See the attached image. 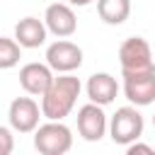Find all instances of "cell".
Listing matches in <instances>:
<instances>
[{"mask_svg":"<svg viewBox=\"0 0 155 155\" xmlns=\"http://www.w3.org/2000/svg\"><path fill=\"white\" fill-rule=\"evenodd\" d=\"M12 126H0V153L10 155L12 153Z\"/></svg>","mask_w":155,"mask_h":155,"instance_id":"9a60e30c","label":"cell"},{"mask_svg":"<svg viewBox=\"0 0 155 155\" xmlns=\"http://www.w3.org/2000/svg\"><path fill=\"white\" fill-rule=\"evenodd\" d=\"M85 92H87V99L94 102V104H111L119 94V82L114 75L109 73H94L87 78V85H85Z\"/></svg>","mask_w":155,"mask_h":155,"instance_id":"8fae6325","label":"cell"},{"mask_svg":"<svg viewBox=\"0 0 155 155\" xmlns=\"http://www.w3.org/2000/svg\"><path fill=\"white\" fill-rule=\"evenodd\" d=\"M82 92V82L80 78H75L73 73H58V78H53L51 87L41 94V111H44V119H51V121H63L78 97Z\"/></svg>","mask_w":155,"mask_h":155,"instance_id":"6da1fadb","label":"cell"},{"mask_svg":"<svg viewBox=\"0 0 155 155\" xmlns=\"http://www.w3.org/2000/svg\"><path fill=\"white\" fill-rule=\"evenodd\" d=\"M44 22L48 27V31L58 39H68L75 34L78 29V17L70 7V2H53L46 7L44 12Z\"/></svg>","mask_w":155,"mask_h":155,"instance_id":"9c48e42d","label":"cell"},{"mask_svg":"<svg viewBox=\"0 0 155 155\" xmlns=\"http://www.w3.org/2000/svg\"><path fill=\"white\" fill-rule=\"evenodd\" d=\"M78 133L82 140L87 143H97L104 138V133L109 131V121H107V114H104V107L102 104H94V102H87L78 109Z\"/></svg>","mask_w":155,"mask_h":155,"instance_id":"5b68a950","label":"cell"},{"mask_svg":"<svg viewBox=\"0 0 155 155\" xmlns=\"http://www.w3.org/2000/svg\"><path fill=\"white\" fill-rule=\"evenodd\" d=\"M46 63L53 73H73L82 65V48L68 39H58L46 48Z\"/></svg>","mask_w":155,"mask_h":155,"instance_id":"ba28073f","label":"cell"},{"mask_svg":"<svg viewBox=\"0 0 155 155\" xmlns=\"http://www.w3.org/2000/svg\"><path fill=\"white\" fill-rule=\"evenodd\" d=\"M46 36H48V27L44 19L24 17L15 24V39L22 44V48H39L46 44Z\"/></svg>","mask_w":155,"mask_h":155,"instance_id":"7c38bea8","label":"cell"},{"mask_svg":"<svg viewBox=\"0 0 155 155\" xmlns=\"http://www.w3.org/2000/svg\"><path fill=\"white\" fill-rule=\"evenodd\" d=\"M124 78V94L136 107H148L155 102V68L138 70V73H121Z\"/></svg>","mask_w":155,"mask_h":155,"instance_id":"8992f818","label":"cell"},{"mask_svg":"<svg viewBox=\"0 0 155 155\" xmlns=\"http://www.w3.org/2000/svg\"><path fill=\"white\" fill-rule=\"evenodd\" d=\"M97 15L104 24L119 27L131 15V0H97Z\"/></svg>","mask_w":155,"mask_h":155,"instance_id":"4fadbf2b","label":"cell"},{"mask_svg":"<svg viewBox=\"0 0 155 155\" xmlns=\"http://www.w3.org/2000/svg\"><path fill=\"white\" fill-rule=\"evenodd\" d=\"M65 2H70V5H75V7H87L92 0H65Z\"/></svg>","mask_w":155,"mask_h":155,"instance_id":"e0dca14e","label":"cell"},{"mask_svg":"<svg viewBox=\"0 0 155 155\" xmlns=\"http://www.w3.org/2000/svg\"><path fill=\"white\" fill-rule=\"evenodd\" d=\"M126 153H128V155H136V153L155 155V148H153V145H145V143H138V140H133L131 145H126Z\"/></svg>","mask_w":155,"mask_h":155,"instance_id":"2e32d148","label":"cell"},{"mask_svg":"<svg viewBox=\"0 0 155 155\" xmlns=\"http://www.w3.org/2000/svg\"><path fill=\"white\" fill-rule=\"evenodd\" d=\"M53 68L48 63H27L19 68V85L27 94L41 97L53 82Z\"/></svg>","mask_w":155,"mask_h":155,"instance_id":"30bf717a","label":"cell"},{"mask_svg":"<svg viewBox=\"0 0 155 155\" xmlns=\"http://www.w3.org/2000/svg\"><path fill=\"white\" fill-rule=\"evenodd\" d=\"M44 116L41 104H36L31 97H17L10 102L7 121L15 128V133H34L39 128V119Z\"/></svg>","mask_w":155,"mask_h":155,"instance_id":"52a82bcc","label":"cell"},{"mask_svg":"<svg viewBox=\"0 0 155 155\" xmlns=\"http://www.w3.org/2000/svg\"><path fill=\"white\" fill-rule=\"evenodd\" d=\"M34 148L41 155H65L73 148V131L63 121L48 119L34 131Z\"/></svg>","mask_w":155,"mask_h":155,"instance_id":"3957f363","label":"cell"},{"mask_svg":"<svg viewBox=\"0 0 155 155\" xmlns=\"http://www.w3.org/2000/svg\"><path fill=\"white\" fill-rule=\"evenodd\" d=\"M153 128H155V114H153Z\"/></svg>","mask_w":155,"mask_h":155,"instance_id":"ac0fdd59","label":"cell"},{"mask_svg":"<svg viewBox=\"0 0 155 155\" xmlns=\"http://www.w3.org/2000/svg\"><path fill=\"white\" fill-rule=\"evenodd\" d=\"M22 58V44L17 39H10V36H2L0 39V68L2 70H10L19 63Z\"/></svg>","mask_w":155,"mask_h":155,"instance_id":"5bb4252c","label":"cell"},{"mask_svg":"<svg viewBox=\"0 0 155 155\" xmlns=\"http://www.w3.org/2000/svg\"><path fill=\"white\" fill-rule=\"evenodd\" d=\"M143 114L138 111L136 104H126L119 107L111 119H109V136L116 145H131L133 140H138L143 136Z\"/></svg>","mask_w":155,"mask_h":155,"instance_id":"7a4b0ae2","label":"cell"},{"mask_svg":"<svg viewBox=\"0 0 155 155\" xmlns=\"http://www.w3.org/2000/svg\"><path fill=\"white\" fill-rule=\"evenodd\" d=\"M119 65L121 73H138V70H153V48L143 36H128L119 46Z\"/></svg>","mask_w":155,"mask_h":155,"instance_id":"277c9868","label":"cell"}]
</instances>
